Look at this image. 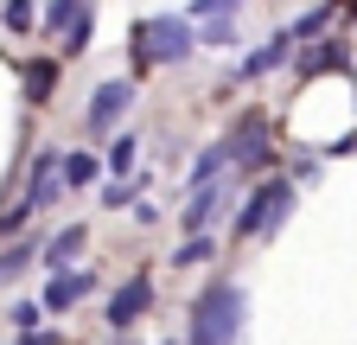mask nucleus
Returning <instances> with one entry per match:
<instances>
[{"label": "nucleus", "mask_w": 357, "mask_h": 345, "mask_svg": "<svg viewBox=\"0 0 357 345\" xmlns=\"http://www.w3.org/2000/svg\"><path fill=\"white\" fill-rule=\"evenodd\" d=\"M26 218H32V211H26V205H13V211H0V237H13V230H20Z\"/></svg>", "instance_id": "obj_23"}, {"label": "nucleus", "mask_w": 357, "mask_h": 345, "mask_svg": "<svg viewBox=\"0 0 357 345\" xmlns=\"http://www.w3.org/2000/svg\"><path fill=\"white\" fill-rule=\"evenodd\" d=\"M223 154H230V166H261V160H268V122H255V115H249L236 135L223 141Z\"/></svg>", "instance_id": "obj_6"}, {"label": "nucleus", "mask_w": 357, "mask_h": 345, "mask_svg": "<svg viewBox=\"0 0 357 345\" xmlns=\"http://www.w3.org/2000/svg\"><path fill=\"white\" fill-rule=\"evenodd\" d=\"M128 166H134V141L121 135V141H115V154H109V172H128Z\"/></svg>", "instance_id": "obj_21"}, {"label": "nucleus", "mask_w": 357, "mask_h": 345, "mask_svg": "<svg viewBox=\"0 0 357 345\" xmlns=\"http://www.w3.org/2000/svg\"><path fill=\"white\" fill-rule=\"evenodd\" d=\"M287 211H294V186H287V179L255 186V192L243 198V211H236V237H275Z\"/></svg>", "instance_id": "obj_2"}, {"label": "nucleus", "mask_w": 357, "mask_h": 345, "mask_svg": "<svg viewBox=\"0 0 357 345\" xmlns=\"http://www.w3.org/2000/svg\"><path fill=\"white\" fill-rule=\"evenodd\" d=\"M134 45H141V64H185L192 58V26L172 20V13H160L153 26L134 32Z\"/></svg>", "instance_id": "obj_3"}, {"label": "nucleus", "mask_w": 357, "mask_h": 345, "mask_svg": "<svg viewBox=\"0 0 357 345\" xmlns=\"http://www.w3.org/2000/svg\"><path fill=\"white\" fill-rule=\"evenodd\" d=\"M211 256H217V243H211V230H192V237H185V249H178V256H172V269H198V263H211Z\"/></svg>", "instance_id": "obj_10"}, {"label": "nucleus", "mask_w": 357, "mask_h": 345, "mask_svg": "<svg viewBox=\"0 0 357 345\" xmlns=\"http://www.w3.org/2000/svg\"><path fill=\"white\" fill-rule=\"evenodd\" d=\"M344 64V45H312L300 52V77H319V71H338Z\"/></svg>", "instance_id": "obj_13"}, {"label": "nucleus", "mask_w": 357, "mask_h": 345, "mask_svg": "<svg viewBox=\"0 0 357 345\" xmlns=\"http://www.w3.org/2000/svg\"><path fill=\"white\" fill-rule=\"evenodd\" d=\"M7 320H13V326H20V332H32V326H38V307H32V300H20V307H13V314H7Z\"/></svg>", "instance_id": "obj_22"}, {"label": "nucleus", "mask_w": 357, "mask_h": 345, "mask_svg": "<svg viewBox=\"0 0 357 345\" xmlns=\"http://www.w3.org/2000/svg\"><path fill=\"white\" fill-rule=\"evenodd\" d=\"M230 7H243V0H198V7H192V20H204V13H211V20H223Z\"/></svg>", "instance_id": "obj_20"}, {"label": "nucleus", "mask_w": 357, "mask_h": 345, "mask_svg": "<svg viewBox=\"0 0 357 345\" xmlns=\"http://www.w3.org/2000/svg\"><path fill=\"white\" fill-rule=\"evenodd\" d=\"M89 288H96V275H58L52 288H45V307H52V314H64V307H77Z\"/></svg>", "instance_id": "obj_9"}, {"label": "nucleus", "mask_w": 357, "mask_h": 345, "mask_svg": "<svg viewBox=\"0 0 357 345\" xmlns=\"http://www.w3.org/2000/svg\"><path fill=\"white\" fill-rule=\"evenodd\" d=\"M52 166H58V154H45V160L32 166V192H26V211H45V205L58 198V186H64V179H58Z\"/></svg>", "instance_id": "obj_8"}, {"label": "nucleus", "mask_w": 357, "mask_h": 345, "mask_svg": "<svg viewBox=\"0 0 357 345\" xmlns=\"http://www.w3.org/2000/svg\"><path fill=\"white\" fill-rule=\"evenodd\" d=\"M281 58H287V38H268V45H261L249 64H236V77H268V71H275Z\"/></svg>", "instance_id": "obj_11"}, {"label": "nucleus", "mask_w": 357, "mask_h": 345, "mask_svg": "<svg viewBox=\"0 0 357 345\" xmlns=\"http://www.w3.org/2000/svg\"><path fill=\"white\" fill-rule=\"evenodd\" d=\"M58 166H64V186H89V179H96V154H70Z\"/></svg>", "instance_id": "obj_15"}, {"label": "nucleus", "mask_w": 357, "mask_h": 345, "mask_svg": "<svg viewBox=\"0 0 357 345\" xmlns=\"http://www.w3.org/2000/svg\"><path fill=\"white\" fill-rule=\"evenodd\" d=\"M128 103H134V83H96V96H89V115H83V128L89 135H102V128H115L121 115H128Z\"/></svg>", "instance_id": "obj_4"}, {"label": "nucleus", "mask_w": 357, "mask_h": 345, "mask_svg": "<svg viewBox=\"0 0 357 345\" xmlns=\"http://www.w3.org/2000/svg\"><path fill=\"white\" fill-rule=\"evenodd\" d=\"M243 314H249V300L230 275H217L204 281V294L192 300V345H236L243 339Z\"/></svg>", "instance_id": "obj_1"}, {"label": "nucleus", "mask_w": 357, "mask_h": 345, "mask_svg": "<svg viewBox=\"0 0 357 345\" xmlns=\"http://www.w3.org/2000/svg\"><path fill=\"white\" fill-rule=\"evenodd\" d=\"M32 249H38V243H13V249H0V288H13V281L26 275V263H32Z\"/></svg>", "instance_id": "obj_14"}, {"label": "nucleus", "mask_w": 357, "mask_h": 345, "mask_svg": "<svg viewBox=\"0 0 357 345\" xmlns=\"http://www.w3.org/2000/svg\"><path fill=\"white\" fill-rule=\"evenodd\" d=\"M52 83H58V71H52V64H32V96H45Z\"/></svg>", "instance_id": "obj_24"}, {"label": "nucleus", "mask_w": 357, "mask_h": 345, "mask_svg": "<svg viewBox=\"0 0 357 345\" xmlns=\"http://www.w3.org/2000/svg\"><path fill=\"white\" fill-rule=\"evenodd\" d=\"M147 300H153V281H147V275H134V281H121V288L109 294V326H115V332H128L134 320L147 314Z\"/></svg>", "instance_id": "obj_5"}, {"label": "nucleus", "mask_w": 357, "mask_h": 345, "mask_svg": "<svg viewBox=\"0 0 357 345\" xmlns=\"http://www.w3.org/2000/svg\"><path fill=\"white\" fill-rule=\"evenodd\" d=\"M83 13V0H52V13H45V26L52 32H70V20Z\"/></svg>", "instance_id": "obj_16"}, {"label": "nucleus", "mask_w": 357, "mask_h": 345, "mask_svg": "<svg viewBox=\"0 0 357 345\" xmlns=\"http://www.w3.org/2000/svg\"><path fill=\"white\" fill-rule=\"evenodd\" d=\"M20 345H58V332H26Z\"/></svg>", "instance_id": "obj_25"}, {"label": "nucleus", "mask_w": 357, "mask_h": 345, "mask_svg": "<svg viewBox=\"0 0 357 345\" xmlns=\"http://www.w3.org/2000/svg\"><path fill=\"white\" fill-rule=\"evenodd\" d=\"M77 249H83V224H70V230H58L52 243H45V263H52V269H64Z\"/></svg>", "instance_id": "obj_12"}, {"label": "nucleus", "mask_w": 357, "mask_h": 345, "mask_svg": "<svg viewBox=\"0 0 357 345\" xmlns=\"http://www.w3.org/2000/svg\"><path fill=\"white\" fill-rule=\"evenodd\" d=\"M204 38H211V45H230V38H236V26H230V13H223V20H211V26H198Z\"/></svg>", "instance_id": "obj_19"}, {"label": "nucleus", "mask_w": 357, "mask_h": 345, "mask_svg": "<svg viewBox=\"0 0 357 345\" xmlns=\"http://www.w3.org/2000/svg\"><path fill=\"white\" fill-rule=\"evenodd\" d=\"M326 20H332V7H312V13H300V20H294V38H319V32H326Z\"/></svg>", "instance_id": "obj_17"}, {"label": "nucleus", "mask_w": 357, "mask_h": 345, "mask_svg": "<svg viewBox=\"0 0 357 345\" xmlns=\"http://www.w3.org/2000/svg\"><path fill=\"white\" fill-rule=\"evenodd\" d=\"M223 198H230V186H223V179H211V186H192L185 230H211V224H217V211H223Z\"/></svg>", "instance_id": "obj_7"}, {"label": "nucleus", "mask_w": 357, "mask_h": 345, "mask_svg": "<svg viewBox=\"0 0 357 345\" xmlns=\"http://www.w3.org/2000/svg\"><path fill=\"white\" fill-rule=\"evenodd\" d=\"M0 20H7L13 32H32V26H38V13H32V0H7V13H0Z\"/></svg>", "instance_id": "obj_18"}]
</instances>
